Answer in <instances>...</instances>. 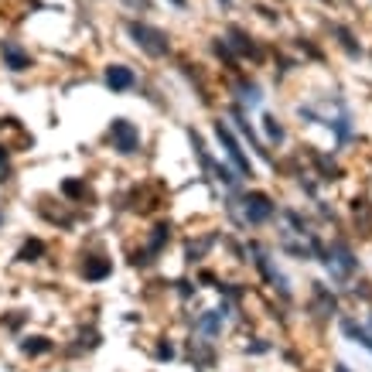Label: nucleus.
Masks as SVG:
<instances>
[{
	"label": "nucleus",
	"instance_id": "f257e3e1",
	"mask_svg": "<svg viewBox=\"0 0 372 372\" xmlns=\"http://www.w3.org/2000/svg\"><path fill=\"white\" fill-rule=\"evenodd\" d=\"M127 31L134 35V41H137L140 52H144V55H151V59H164V55L171 52L168 35H164L161 28H154V24H147V21H130V24H127Z\"/></svg>",
	"mask_w": 372,
	"mask_h": 372
},
{
	"label": "nucleus",
	"instance_id": "f03ea898",
	"mask_svg": "<svg viewBox=\"0 0 372 372\" xmlns=\"http://www.w3.org/2000/svg\"><path fill=\"white\" fill-rule=\"evenodd\" d=\"M110 140H113V147H117L120 154H134L140 144V130L130 123V120H113V127H110Z\"/></svg>",
	"mask_w": 372,
	"mask_h": 372
},
{
	"label": "nucleus",
	"instance_id": "7ed1b4c3",
	"mask_svg": "<svg viewBox=\"0 0 372 372\" xmlns=\"http://www.w3.org/2000/svg\"><path fill=\"white\" fill-rule=\"evenodd\" d=\"M0 55H4V65L11 72H28L31 69V52L24 45H18V41H4L0 45Z\"/></svg>",
	"mask_w": 372,
	"mask_h": 372
},
{
	"label": "nucleus",
	"instance_id": "20e7f679",
	"mask_svg": "<svg viewBox=\"0 0 372 372\" xmlns=\"http://www.w3.org/2000/svg\"><path fill=\"white\" fill-rule=\"evenodd\" d=\"M106 86L113 93H130L137 86V72L130 65H106Z\"/></svg>",
	"mask_w": 372,
	"mask_h": 372
},
{
	"label": "nucleus",
	"instance_id": "39448f33",
	"mask_svg": "<svg viewBox=\"0 0 372 372\" xmlns=\"http://www.w3.org/2000/svg\"><path fill=\"white\" fill-rule=\"evenodd\" d=\"M236 93H239V103H243V106H250V110H253V106H260V99H263V96H260V86H256V82H243Z\"/></svg>",
	"mask_w": 372,
	"mask_h": 372
},
{
	"label": "nucleus",
	"instance_id": "423d86ee",
	"mask_svg": "<svg viewBox=\"0 0 372 372\" xmlns=\"http://www.w3.org/2000/svg\"><path fill=\"white\" fill-rule=\"evenodd\" d=\"M267 134H270V140H280V137H284V130H280V123H277L274 117H267Z\"/></svg>",
	"mask_w": 372,
	"mask_h": 372
},
{
	"label": "nucleus",
	"instance_id": "0eeeda50",
	"mask_svg": "<svg viewBox=\"0 0 372 372\" xmlns=\"http://www.w3.org/2000/svg\"><path fill=\"white\" fill-rule=\"evenodd\" d=\"M171 4H175V7H188V0H171Z\"/></svg>",
	"mask_w": 372,
	"mask_h": 372
},
{
	"label": "nucleus",
	"instance_id": "6e6552de",
	"mask_svg": "<svg viewBox=\"0 0 372 372\" xmlns=\"http://www.w3.org/2000/svg\"><path fill=\"white\" fill-rule=\"evenodd\" d=\"M0 161H4V151H0Z\"/></svg>",
	"mask_w": 372,
	"mask_h": 372
}]
</instances>
